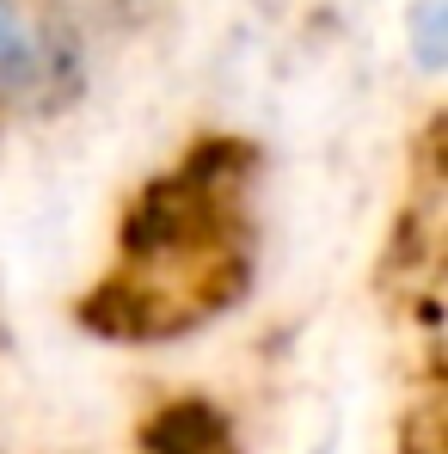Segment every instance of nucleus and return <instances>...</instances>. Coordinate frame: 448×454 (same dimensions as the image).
<instances>
[{"label":"nucleus","instance_id":"obj_3","mask_svg":"<svg viewBox=\"0 0 448 454\" xmlns=\"http://www.w3.org/2000/svg\"><path fill=\"white\" fill-rule=\"evenodd\" d=\"M436 25H443V6L424 0V12H418V43H424V62H430V68L443 62V37H436Z\"/></svg>","mask_w":448,"mask_h":454},{"label":"nucleus","instance_id":"obj_1","mask_svg":"<svg viewBox=\"0 0 448 454\" xmlns=\"http://www.w3.org/2000/svg\"><path fill=\"white\" fill-rule=\"evenodd\" d=\"M142 449L148 454H240L227 418L209 399H197V393L166 399V405L153 411L148 424H142Z\"/></svg>","mask_w":448,"mask_h":454},{"label":"nucleus","instance_id":"obj_2","mask_svg":"<svg viewBox=\"0 0 448 454\" xmlns=\"http://www.w3.org/2000/svg\"><path fill=\"white\" fill-rule=\"evenodd\" d=\"M56 80V43L31 25L19 0H0V92L31 98Z\"/></svg>","mask_w":448,"mask_h":454}]
</instances>
